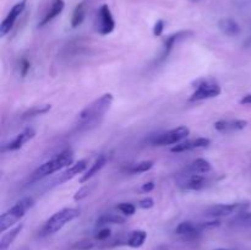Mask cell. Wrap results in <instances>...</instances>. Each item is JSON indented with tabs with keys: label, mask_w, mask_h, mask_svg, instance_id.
Masks as SVG:
<instances>
[{
	"label": "cell",
	"mask_w": 251,
	"mask_h": 250,
	"mask_svg": "<svg viewBox=\"0 0 251 250\" xmlns=\"http://www.w3.org/2000/svg\"><path fill=\"white\" fill-rule=\"evenodd\" d=\"M98 33L102 36L112 33L115 28V21L112 11L107 4H103L97 12V22H96Z\"/></svg>",
	"instance_id": "cell-8"
},
{
	"label": "cell",
	"mask_w": 251,
	"mask_h": 250,
	"mask_svg": "<svg viewBox=\"0 0 251 250\" xmlns=\"http://www.w3.org/2000/svg\"><path fill=\"white\" fill-rule=\"evenodd\" d=\"M50 109H51L50 104L36 105V107L31 108V109L27 110L26 113H24V117L22 118H24V119H26V118H32V117H37V115L46 114V113H48Z\"/></svg>",
	"instance_id": "cell-25"
},
{
	"label": "cell",
	"mask_w": 251,
	"mask_h": 250,
	"mask_svg": "<svg viewBox=\"0 0 251 250\" xmlns=\"http://www.w3.org/2000/svg\"><path fill=\"white\" fill-rule=\"evenodd\" d=\"M113 100H114V97L112 93H104L100 98L90 103L78 114L77 126L85 130L97 126L104 118L105 113L109 110Z\"/></svg>",
	"instance_id": "cell-1"
},
{
	"label": "cell",
	"mask_w": 251,
	"mask_h": 250,
	"mask_svg": "<svg viewBox=\"0 0 251 250\" xmlns=\"http://www.w3.org/2000/svg\"><path fill=\"white\" fill-rule=\"evenodd\" d=\"M125 222V217L122 215H117V213H104V215L100 216L97 220L98 227H103L107 225H122Z\"/></svg>",
	"instance_id": "cell-21"
},
{
	"label": "cell",
	"mask_w": 251,
	"mask_h": 250,
	"mask_svg": "<svg viewBox=\"0 0 251 250\" xmlns=\"http://www.w3.org/2000/svg\"><path fill=\"white\" fill-rule=\"evenodd\" d=\"M93 248V243L91 242V240H81V242H78L77 244L75 245V249H78V250H91Z\"/></svg>",
	"instance_id": "cell-32"
},
{
	"label": "cell",
	"mask_w": 251,
	"mask_h": 250,
	"mask_svg": "<svg viewBox=\"0 0 251 250\" xmlns=\"http://www.w3.org/2000/svg\"><path fill=\"white\" fill-rule=\"evenodd\" d=\"M240 103H242V104H251V93L244 96V97L240 100Z\"/></svg>",
	"instance_id": "cell-35"
},
{
	"label": "cell",
	"mask_w": 251,
	"mask_h": 250,
	"mask_svg": "<svg viewBox=\"0 0 251 250\" xmlns=\"http://www.w3.org/2000/svg\"><path fill=\"white\" fill-rule=\"evenodd\" d=\"M74 163V152L70 149H66L61 151L54 158L49 159V161L44 162L43 164L38 167L36 171L32 173L29 183H36V181L42 180L46 176L50 175V174L55 173V172L61 171L63 168L70 167Z\"/></svg>",
	"instance_id": "cell-2"
},
{
	"label": "cell",
	"mask_w": 251,
	"mask_h": 250,
	"mask_svg": "<svg viewBox=\"0 0 251 250\" xmlns=\"http://www.w3.org/2000/svg\"><path fill=\"white\" fill-rule=\"evenodd\" d=\"M215 250H228V249H215Z\"/></svg>",
	"instance_id": "cell-37"
},
{
	"label": "cell",
	"mask_w": 251,
	"mask_h": 250,
	"mask_svg": "<svg viewBox=\"0 0 251 250\" xmlns=\"http://www.w3.org/2000/svg\"><path fill=\"white\" fill-rule=\"evenodd\" d=\"M86 16V1H81L80 4L76 5L75 10L73 12V17H71V27L76 28L80 26L83 22Z\"/></svg>",
	"instance_id": "cell-23"
},
{
	"label": "cell",
	"mask_w": 251,
	"mask_h": 250,
	"mask_svg": "<svg viewBox=\"0 0 251 250\" xmlns=\"http://www.w3.org/2000/svg\"><path fill=\"white\" fill-rule=\"evenodd\" d=\"M248 125L247 120L243 119H226L218 120L215 123V129L222 134H229V132L240 131L245 129Z\"/></svg>",
	"instance_id": "cell-15"
},
{
	"label": "cell",
	"mask_w": 251,
	"mask_h": 250,
	"mask_svg": "<svg viewBox=\"0 0 251 250\" xmlns=\"http://www.w3.org/2000/svg\"><path fill=\"white\" fill-rule=\"evenodd\" d=\"M233 225H240V227H251V212L239 213L233 220Z\"/></svg>",
	"instance_id": "cell-26"
},
{
	"label": "cell",
	"mask_w": 251,
	"mask_h": 250,
	"mask_svg": "<svg viewBox=\"0 0 251 250\" xmlns=\"http://www.w3.org/2000/svg\"><path fill=\"white\" fill-rule=\"evenodd\" d=\"M164 26H166V24H164L163 20H158V21L154 24V27H153L154 36L156 37L162 36V33H163V31H164Z\"/></svg>",
	"instance_id": "cell-31"
},
{
	"label": "cell",
	"mask_w": 251,
	"mask_h": 250,
	"mask_svg": "<svg viewBox=\"0 0 251 250\" xmlns=\"http://www.w3.org/2000/svg\"><path fill=\"white\" fill-rule=\"evenodd\" d=\"M186 173L194 174H207L212 171V166L210 162L205 158H196L195 161L191 162L185 168Z\"/></svg>",
	"instance_id": "cell-19"
},
{
	"label": "cell",
	"mask_w": 251,
	"mask_h": 250,
	"mask_svg": "<svg viewBox=\"0 0 251 250\" xmlns=\"http://www.w3.org/2000/svg\"><path fill=\"white\" fill-rule=\"evenodd\" d=\"M87 167H88L87 159H80V161H77L76 163H73L70 167H68V168H66L60 175H59V178L56 179L55 185H58V184L60 185V184L65 183V181L71 180V179L75 178L76 175L83 173V172L87 169Z\"/></svg>",
	"instance_id": "cell-14"
},
{
	"label": "cell",
	"mask_w": 251,
	"mask_h": 250,
	"mask_svg": "<svg viewBox=\"0 0 251 250\" xmlns=\"http://www.w3.org/2000/svg\"><path fill=\"white\" fill-rule=\"evenodd\" d=\"M153 161H141L137 162V163L131 164V166L127 167V172L132 174H139V173H145V172H149L150 169L153 167Z\"/></svg>",
	"instance_id": "cell-24"
},
{
	"label": "cell",
	"mask_w": 251,
	"mask_h": 250,
	"mask_svg": "<svg viewBox=\"0 0 251 250\" xmlns=\"http://www.w3.org/2000/svg\"><path fill=\"white\" fill-rule=\"evenodd\" d=\"M190 135V129L186 126H178L176 129H171L166 132L156 135L152 137L151 144L153 146H168V145H176L185 140Z\"/></svg>",
	"instance_id": "cell-7"
},
{
	"label": "cell",
	"mask_w": 251,
	"mask_h": 250,
	"mask_svg": "<svg viewBox=\"0 0 251 250\" xmlns=\"http://www.w3.org/2000/svg\"><path fill=\"white\" fill-rule=\"evenodd\" d=\"M64 7H65V2H64V0H53L50 4V7L48 9V11L46 12V15H44V16L42 17L41 21H39L38 27H44L46 25H48L49 22L53 21L55 17H58L59 15L63 12Z\"/></svg>",
	"instance_id": "cell-16"
},
{
	"label": "cell",
	"mask_w": 251,
	"mask_h": 250,
	"mask_svg": "<svg viewBox=\"0 0 251 250\" xmlns=\"http://www.w3.org/2000/svg\"><path fill=\"white\" fill-rule=\"evenodd\" d=\"M193 34H194L193 31H179V32H176V33H173V34H171V36L167 37L166 41H164V43H163L162 53H161V55H159L157 63H162V61L166 60V59L169 56V54H171V51L173 50L174 47H176V44H178L179 42L184 41V39L189 38V37H191Z\"/></svg>",
	"instance_id": "cell-11"
},
{
	"label": "cell",
	"mask_w": 251,
	"mask_h": 250,
	"mask_svg": "<svg viewBox=\"0 0 251 250\" xmlns=\"http://www.w3.org/2000/svg\"><path fill=\"white\" fill-rule=\"evenodd\" d=\"M26 0H21V1L16 2L14 6L11 7V10L9 11V14L6 15V17L4 19V21L0 25V37H5L11 28L14 27L15 22L17 21L20 15L24 12L25 7H26Z\"/></svg>",
	"instance_id": "cell-10"
},
{
	"label": "cell",
	"mask_w": 251,
	"mask_h": 250,
	"mask_svg": "<svg viewBox=\"0 0 251 250\" xmlns=\"http://www.w3.org/2000/svg\"><path fill=\"white\" fill-rule=\"evenodd\" d=\"M249 207L250 203L248 201L233 203H218V205L210 206L205 211V216L212 218V220H217V218L221 217H227V216L230 215H239V213L247 212Z\"/></svg>",
	"instance_id": "cell-6"
},
{
	"label": "cell",
	"mask_w": 251,
	"mask_h": 250,
	"mask_svg": "<svg viewBox=\"0 0 251 250\" xmlns=\"http://www.w3.org/2000/svg\"><path fill=\"white\" fill-rule=\"evenodd\" d=\"M33 198L27 196V198H24L20 201H17L14 206H11L9 210L5 211V212L0 216V232L4 233L5 230L14 227V225L26 215L27 211H28L29 208L33 207Z\"/></svg>",
	"instance_id": "cell-4"
},
{
	"label": "cell",
	"mask_w": 251,
	"mask_h": 250,
	"mask_svg": "<svg viewBox=\"0 0 251 250\" xmlns=\"http://www.w3.org/2000/svg\"><path fill=\"white\" fill-rule=\"evenodd\" d=\"M29 68H31V63L26 58L21 59V61H20V73H21V76L25 77L29 71Z\"/></svg>",
	"instance_id": "cell-29"
},
{
	"label": "cell",
	"mask_w": 251,
	"mask_h": 250,
	"mask_svg": "<svg viewBox=\"0 0 251 250\" xmlns=\"http://www.w3.org/2000/svg\"><path fill=\"white\" fill-rule=\"evenodd\" d=\"M176 185L183 190H201L207 185V179L202 174H180L176 178Z\"/></svg>",
	"instance_id": "cell-9"
},
{
	"label": "cell",
	"mask_w": 251,
	"mask_h": 250,
	"mask_svg": "<svg viewBox=\"0 0 251 250\" xmlns=\"http://www.w3.org/2000/svg\"><path fill=\"white\" fill-rule=\"evenodd\" d=\"M218 28L221 29L223 34L228 37H237L240 34V26L238 25L237 21L233 19H222L218 22Z\"/></svg>",
	"instance_id": "cell-17"
},
{
	"label": "cell",
	"mask_w": 251,
	"mask_h": 250,
	"mask_svg": "<svg viewBox=\"0 0 251 250\" xmlns=\"http://www.w3.org/2000/svg\"><path fill=\"white\" fill-rule=\"evenodd\" d=\"M110 233H112V230H110L109 228H102V229L96 234V239L98 240L108 239V238L110 237Z\"/></svg>",
	"instance_id": "cell-33"
},
{
	"label": "cell",
	"mask_w": 251,
	"mask_h": 250,
	"mask_svg": "<svg viewBox=\"0 0 251 250\" xmlns=\"http://www.w3.org/2000/svg\"><path fill=\"white\" fill-rule=\"evenodd\" d=\"M146 238L147 233L145 232V230H134V232H131V234L129 235V238H127L126 244L127 247L137 249V248L144 245V243L146 242Z\"/></svg>",
	"instance_id": "cell-22"
},
{
	"label": "cell",
	"mask_w": 251,
	"mask_h": 250,
	"mask_svg": "<svg viewBox=\"0 0 251 250\" xmlns=\"http://www.w3.org/2000/svg\"><path fill=\"white\" fill-rule=\"evenodd\" d=\"M36 136V130L33 127H26L22 132L17 134L9 144L2 145V151H17L21 147H24L25 144L32 140Z\"/></svg>",
	"instance_id": "cell-12"
},
{
	"label": "cell",
	"mask_w": 251,
	"mask_h": 250,
	"mask_svg": "<svg viewBox=\"0 0 251 250\" xmlns=\"http://www.w3.org/2000/svg\"><path fill=\"white\" fill-rule=\"evenodd\" d=\"M154 206V201L152 198H145L142 200L139 201V207L144 208V210H149Z\"/></svg>",
	"instance_id": "cell-30"
},
{
	"label": "cell",
	"mask_w": 251,
	"mask_h": 250,
	"mask_svg": "<svg viewBox=\"0 0 251 250\" xmlns=\"http://www.w3.org/2000/svg\"><path fill=\"white\" fill-rule=\"evenodd\" d=\"M154 189V183L153 181H147V183H145L144 185H142L141 190L144 191V193H151L152 190Z\"/></svg>",
	"instance_id": "cell-34"
},
{
	"label": "cell",
	"mask_w": 251,
	"mask_h": 250,
	"mask_svg": "<svg viewBox=\"0 0 251 250\" xmlns=\"http://www.w3.org/2000/svg\"><path fill=\"white\" fill-rule=\"evenodd\" d=\"M90 191H91L90 186H82V188H81L80 190L75 194V196H74V200L75 201L82 200V199H85L86 196H88Z\"/></svg>",
	"instance_id": "cell-28"
},
{
	"label": "cell",
	"mask_w": 251,
	"mask_h": 250,
	"mask_svg": "<svg viewBox=\"0 0 251 250\" xmlns=\"http://www.w3.org/2000/svg\"><path fill=\"white\" fill-rule=\"evenodd\" d=\"M211 144V140L207 137H198V139H191L181 141L179 144L174 145L171 149L173 153H181V152L191 151V150H199V149H205L208 145Z\"/></svg>",
	"instance_id": "cell-13"
},
{
	"label": "cell",
	"mask_w": 251,
	"mask_h": 250,
	"mask_svg": "<svg viewBox=\"0 0 251 250\" xmlns=\"http://www.w3.org/2000/svg\"><path fill=\"white\" fill-rule=\"evenodd\" d=\"M105 163H107V157H105V154H100V156L97 157V159L95 161V163H93L92 166H91L90 168L82 174V176L80 178V183L81 184L86 183V181L90 180L92 176H95L96 174H98V172L105 166Z\"/></svg>",
	"instance_id": "cell-18"
},
{
	"label": "cell",
	"mask_w": 251,
	"mask_h": 250,
	"mask_svg": "<svg viewBox=\"0 0 251 250\" xmlns=\"http://www.w3.org/2000/svg\"><path fill=\"white\" fill-rule=\"evenodd\" d=\"M22 228H24V225L20 223V225H16L15 227H12L11 229L7 233H4V235L0 239V250H7L10 248V245L14 243V240L16 239L17 235L21 233Z\"/></svg>",
	"instance_id": "cell-20"
},
{
	"label": "cell",
	"mask_w": 251,
	"mask_h": 250,
	"mask_svg": "<svg viewBox=\"0 0 251 250\" xmlns=\"http://www.w3.org/2000/svg\"><path fill=\"white\" fill-rule=\"evenodd\" d=\"M194 87H195V90H194L191 97L189 98L190 102H199V100L218 97L222 92L221 86L213 78H199Z\"/></svg>",
	"instance_id": "cell-5"
},
{
	"label": "cell",
	"mask_w": 251,
	"mask_h": 250,
	"mask_svg": "<svg viewBox=\"0 0 251 250\" xmlns=\"http://www.w3.org/2000/svg\"><path fill=\"white\" fill-rule=\"evenodd\" d=\"M78 216H80V210H77V208H63V210L55 212L46 221L41 232H39V235L41 237H48V235L54 234V233L59 232L63 227H65L71 221L76 220Z\"/></svg>",
	"instance_id": "cell-3"
},
{
	"label": "cell",
	"mask_w": 251,
	"mask_h": 250,
	"mask_svg": "<svg viewBox=\"0 0 251 250\" xmlns=\"http://www.w3.org/2000/svg\"><path fill=\"white\" fill-rule=\"evenodd\" d=\"M190 1H193V2H199V1H200V0H190Z\"/></svg>",
	"instance_id": "cell-36"
},
{
	"label": "cell",
	"mask_w": 251,
	"mask_h": 250,
	"mask_svg": "<svg viewBox=\"0 0 251 250\" xmlns=\"http://www.w3.org/2000/svg\"><path fill=\"white\" fill-rule=\"evenodd\" d=\"M118 210L123 213L124 216H132L136 212V206L134 203L130 202H122L117 206Z\"/></svg>",
	"instance_id": "cell-27"
}]
</instances>
